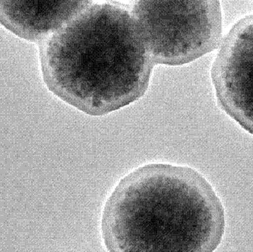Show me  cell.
I'll list each match as a JSON object with an SVG mask.
<instances>
[{
  "instance_id": "1",
  "label": "cell",
  "mask_w": 253,
  "mask_h": 252,
  "mask_svg": "<svg viewBox=\"0 0 253 252\" xmlns=\"http://www.w3.org/2000/svg\"><path fill=\"white\" fill-rule=\"evenodd\" d=\"M39 51L48 90L93 117L141 99L155 67L130 11L110 2L92 3Z\"/></svg>"
},
{
  "instance_id": "2",
  "label": "cell",
  "mask_w": 253,
  "mask_h": 252,
  "mask_svg": "<svg viewBox=\"0 0 253 252\" xmlns=\"http://www.w3.org/2000/svg\"><path fill=\"white\" fill-rule=\"evenodd\" d=\"M225 226L222 202L202 174L150 164L119 182L101 230L109 252H214Z\"/></svg>"
},
{
  "instance_id": "3",
  "label": "cell",
  "mask_w": 253,
  "mask_h": 252,
  "mask_svg": "<svg viewBox=\"0 0 253 252\" xmlns=\"http://www.w3.org/2000/svg\"><path fill=\"white\" fill-rule=\"evenodd\" d=\"M130 13L155 66L189 64L222 42L219 1H137Z\"/></svg>"
},
{
  "instance_id": "4",
  "label": "cell",
  "mask_w": 253,
  "mask_h": 252,
  "mask_svg": "<svg viewBox=\"0 0 253 252\" xmlns=\"http://www.w3.org/2000/svg\"><path fill=\"white\" fill-rule=\"evenodd\" d=\"M211 77L220 108L253 135V14L222 39Z\"/></svg>"
},
{
  "instance_id": "5",
  "label": "cell",
  "mask_w": 253,
  "mask_h": 252,
  "mask_svg": "<svg viewBox=\"0 0 253 252\" xmlns=\"http://www.w3.org/2000/svg\"><path fill=\"white\" fill-rule=\"evenodd\" d=\"M91 1H1L0 21L23 40L41 44L90 7Z\"/></svg>"
}]
</instances>
